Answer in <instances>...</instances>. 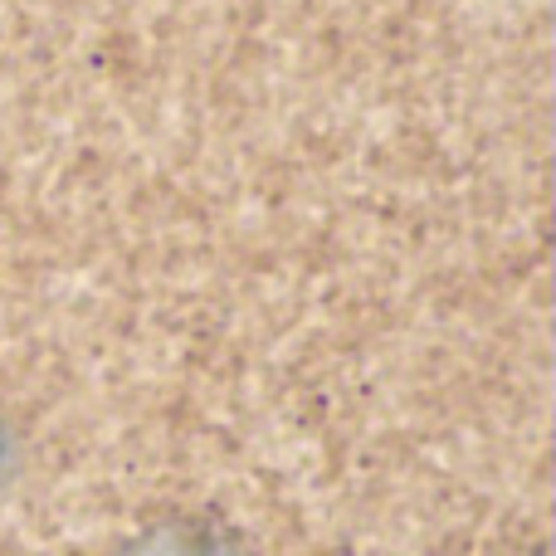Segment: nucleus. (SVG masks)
Instances as JSON below:
<instances>
[{
	"label": "nucleus",
	"instance_id": "1",
	"mask_svg": "<svg viewBox=\"0 0 556 556\" xmlns=\"http://www.w3.org/2000/svg\"><path fill=\"white\" fill-rule=\"evenodd\" d=\"M103 556H260L254 538L240 522L205 508H176L162 518L137 522Z\"/></svg>",
	"mask_w": 556,
	"mask_h": 556
},
{
	"label": "nucleus",
	"instance_id": "2",
	"mask_svg": "<svg viewBox=\"0 0 556 556\" xmlns=\"http://www.w3.org/2000/svg\"><path fill=\"white\" fill-rule=\"evenodd\" d=\"M10 469H15V434H10V420L0 415V489H5Z\"/></svg>",
	"mask_w": 556,
	"mask_h": 556
}]
</instances>
